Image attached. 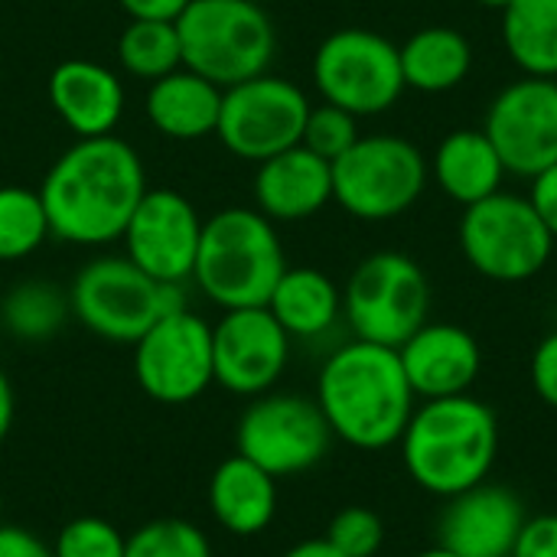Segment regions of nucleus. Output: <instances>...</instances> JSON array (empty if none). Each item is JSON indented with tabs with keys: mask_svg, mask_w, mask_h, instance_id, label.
<instances>
[{
	"mask_svg": "<svg viewBox=\"0 0 557 557\" xmlns=\"http://www.w3.org/2000/svg\"><path fill=\"white\" fill-rule=\"evenodd\" d=\"M476 7H483V10H496V13H503L512 0H473Z\"/></svg>",
	"mask_w": 557,
	"mask_h": 557,
	"instance_id": "a19ab883",
	"label": "nucleus"
},
{
	"mask_svg": "<svg viewBox=\"0 0 557 557\" xmlns=\"http://www.w3.org/2000/svg\"><path fill=\"white\" fill-rule=\"evenodd\" d=\"M0 557H55L52 548L26 532V529H16V525H0Z\"/></svg>",
	"mask_w": 557,
	"mask_h": 557,
	"instance_id": "e433bc0d",
	"label": "nucleus"
},
{
	"mask_svg": "<svg viewBox=\"0 0 557 557\" xmlns=\"http://www.w3.org/2000/svg\"><path fill=\"white\" fill-rule=\"evenodd\" d=\"M209 509L225 532L242 539L258 535L274 522L277 480L235 454L222 460L209 480Z\"/></svg>",
	"mask_w": 557,
	"mask_h": 557,
	"instance_id": "5701e85b",
	"label": "nucleus"
},
{
	"mask_svg": "<svg viewBox=\"0 0 557 557\" xmlns=\"http://www.w3.org/2000/svg\"><path fill=\"white\" fill-rule=\"evenodd\" d=\"M333 444V431L307 395H258L235 428V447L245 460L281 476H297L313 470Z\"/></svg>",
	"mask_w": 557,
	"mask_h": 557,
	"instance_id": "f8f14e48",
	"label": "nucleus"
},
{
	"mask_svg": "<svg viewBox=\"0 0 557 557\" xmlns=\"http://www.w3.org/2000/svg\"><path fill=\"white\" fill-rule=\"evenodd\" d=\"M0 516H3V496H0ZM3 525V522H0Z\"/></svg>",
	"mask_w": 557,
	"mask_h": 557,
	"instance_id": "37998d69",
	"label": "nucleus"
},
{
	"mask_svg": "<svg viewBox=\"0 0 557 557\" xmlns=\"http://www.w3.org/2000/svg\"><path fill=\"white\" fill-rule=\"evenodd\" d=\"M398 444L411 483L450 499L490 480L499 454V421L473 395L434 398L414 408Z\"/></svg>",
	"mask_w": 557,
	"mask_h": 557,
	"instance_id": "7ed1b4c3",
	"label": "nucleus"
},
{
	"mask_svg": "<svg viewBox=\"0 0 557 557\" xmlns=\"http://www.w3.org/2000/svg\"><path fill=\"white\" fill-rule=\"evenodd\" d=\"M144 193V160L117 134L78 137L52 160L39 183L52 238L82 248L121 242Z\"/></svg>",
	"mask_w": 557,
	"mask_h": 557,
	"instance_id": "f257e3e1",
	"label": "nucleus"
},
{
	"mask_svg": "<svg viewBox=\"0 0 557 557\" xmlns=\"http://www.w3.org/2000/svg\"><path fill=\"white\" fill-rule=\"evenodd\" d=\"M219 108H222V88L186 65L150 82L144 95V114L150 127L183 144L215 134Z\"/></svg>",
	"mask_w": 557,
	"mask_h": 557,
	"instance_id": "4be33fe9",
	"label": "nucleus"
},
{
	"mask_svg": "<svg viewBox=\"0 0 557 557\" xmlns=\"http://www.w3.org/2000/svg\"><path fill=\"white\" fill-rule=\"evenodd\" d=\"M202 219L196 206L166 186L147 189L137 202L121 242L124 255L160 284L193 281L196 251H199Z\"/></svg>",
	"mask_w": 557,
	"mask_h": 557,
	"instance_id": "2eb2a0df",
	"label": "nucleus"
},
{
	"mask_svg": "<svg viewBox=\"0 0 557 557\" xmlns=\"http://www.w3.org/2000/svg\"><path fill=\"white\" fill-rule=\"evenodd\" d=\"M317 405L343 444L388 450L401 441L418 395L411 392L398 349L349 339L326 356L317 379Z\"/></svg>",
	"mask_w": 557,
	"mask_h": 557,
	"instance_id": "f03ea898",
	"label": "nucleus"
},
{
	"mask_svg": "<svg viewBox=\"0 0 557 557\" xmlns=\"http://www.w3.org/2000/svg\"><path fill=\"white\" fill-rule=\"evenodd\" d=\"M124 557H212V545L186 519H157L127 535Z\"/></svg>",
	"mask_w": 557,
	"mask_h": 557,
	"instance_id": "c756f323",
	"label": "nucleus"
},
{
	"mask_svg": "<svg viewBox=\"0 0 557 557\" xmlns=\"http://www.w3.org/2000/svg\"><path fill=\"white\" fill-rule=\"evenodd\" d=\"M46 238H52V232H49L39 189L3 183L0 186V261H23Z\"/></svg>",
	"mask_w": 557,
	"mask_h": 557,
	"instance_id": "c85d7f7f",
	"label": "nucleus"
},
{
	"mask_svg": "<svg viewBox=\"0 0 557 557\" xmlns=\"http://www.w3.org/2000/svg\"><path fill=\"white\" fill-rule=\"evenodd\" d=\"M124 75L157 82L183 65V46L176 20H127L114 46Z\"/></svg>",
	"mask_w": 557,
	"mask_h": 557,
	"instance_id": "bb28decb",
	"label": "nucleus"
},
{
	"mask_svg": "<svg viewBox=\"0 0 557 557\" xmlns=\"http://www.w3.org/2000/svg\"><path fill=\"white\" fill-rule=\"evenodd\" d=\"M411 392L424 401L470 395L483 372L480 339L457 323L428 320L405 346H398Z\"/></svg>",
	"mask_w": 557,
	"mask_h": 557,
	"instance_id": "a211bd4d",
	"label": "nucleus"
},
{
	"mask_svg": "<svg viewBox=\"0 0 557 557\" xmlns=\"http://www.w3.org/2000/svg\"><path fill=\"white\" fill-rule=\"evenodd\" d=\"M310 104V95L297 82L274 72L255 75L222 88L215 137L232 157L261 163L300 144Z\"/></svg>",
	"mask_w": 557,
	"mask_h": 557,
	"instance_id": "9b49d317",
	"label": "nucleus"
},
{
	"mask_svg": "<svg viewBox=\"0 0 557 557\" xmlns=\"http://www.w3.org/2000/svg\"><path fill=\"white\" fill-rule=\"evenodd\" d=\"M290 339H317L343 317V287L320 268H290L264 304Z\"/></svg>",
	"mask_w": 557,
	"mask_h": 557,
	"instance_id": "393cba45",
	"label": "nucleus"
},
{
	"mask_svg": "<svg viewBox=\"0 0 557 557\" xmlns=\"http://www.w3.org/2000/svg\"><path fill=\"white\" fill-rule=\"evenodd\" d=\"M503 49L522 75L557 78V0H512L499 13Z\"/></svg>",
	"mask_w": 557,
	"mask_h": 557,
	"instance_id": "a878e982",
	"label": "nucleus"
},
{
	"mask_svg": "<svg viewBox=\"0 0 557 557\" xmlns=\"http://www.w3.org/2000/svg\"><path fill=\"white\" fill-rule=\"evenodd\" d=\"M290 362V336L268 307L225 310L212 326L215 385L232 395H268Z\"/></svg>",
	"mask_w": 557,
	"mask_h": 557,
	"instance_id": "dca6fc26",
	"label": "nucleus"
},
{
	"mask_svg": "<svg viewBox=\"0 0 557 557\" xmlns=\"http://www.w3.org/2000/svg\"><path fill=\"white\" fill-rule=\"evenodd\" d=\"M13 411H16L13 388H10V379H7L3 369H0V444L7 441V434H10V428H13Z\"/></svg>",
	"mask_w": 557,
	"mask_h": 557,
	"instance_id": "58836bf2",
	"label": "nucleus"
},
{
	"mask_svg": "<svg viewBox=\"0 0 557 557\" xmlns=\"http://www.w3.org/2000/svg\"><path fill=\"white\" fill-rule=\"evenodd\" d=\"M127 535L98 516L72 519L52 545L55 557H124Z\"/></svg>",
	"mask_w": 557,
	"mask_h": 557,
	"instance_id": "473e14b6",
	"label": "nucleus"
},
{
	"mask_svg": "<svg viewBox=\"0 0 557 557\" xmlns=\"http://www.w3.org/2000/svg\"><path fill=\"white\" fill-rule=\"evenodd\" d=\"M529 199L535 206V212L542 215V222L548 225V232L557 242V163L548 170H542L539 176L529 180Z\"/></svg>",
	"mask_w": 557,
	"mask_h": 557,
	"instance_id": "c9c22d12",
	"label": "nucleus"
},
{
	"mask_svg": "<svg viewBox=\"0 0 557 557\" xmlns=\"http://www.w3.org/2000/svg\"><path fill=\"white\" fill-rule=\"evenodd\" d=\"M255 166V209L271 222H304L333 202V163L304 144L287 147Z\"/></svg>",
	"mask_w": 557,
	"mask_h": 557,
	"instance_id": "aec40b11",
	"label": "nucleus"
},
{
	"mask_svg": "<svg viewBox=\"0 0 557 557\" xmlns=\"http://www.w3.org/2000/svg\"><path fill=\"white\" fill-rule=\"evenodd\" d=\"M509 557H557V512L525 519Z\"/></svg>",
	"mask_w": 557,
	"mask_h": 557,
	"instance_id": "72a5a7b5",
	"label": "nucleus"
},
{
	"mask_svg": "<svg viewBox=\"0 0 557 557\" xmlns=\"http://www.w3.org/2000/svg\"><path fill=\"white\" fill-rule=\"evenodd\" d=\"M281 557H343L326 539H310V542H300L294 545L290 552H284Z\"/></svg>",
	"mask_w": 557,
	"mask_h": 557,
	"instance_id": "ea45409f",
	"label": "nucleus"
},
{
	"mask_svg": "<svg viewBox=\"0 0 557 557\" xmlns=\"http://www.w3.org/2000/svg\"><path fill=\"white\" fill-rule=\"evenodd\" d=\"M72 317L108 343L134 346L160 317L186 310L183 284H160L127 255H98L69 284Z\"/></svg>",
	"mask_w": 557,
	"mask_h": 557,
	"instance_id": "423d86ee",
	"label": "nucleus"
},
{
	"mask_svg": "<svg viewBox=\"0 0 557 557\" xmlns=\"http://www.w3.org/2000/svg\"><path fill=\"white\" fill-rule=\"evenodd\" d=\"M46 95L55 117L75 134V140L114 134L127 104L121 75L104 62L85 55L62 59L49 72Z\"/></svg>",
	"mask_w": 557,
	"mask_h": 557,
	"instance_id": "6ab92c4d",
	"label": "nucleus"
},
{
	"mask_svg": "<svg viewBox=\"0 0 557 557\" xmlns=\"http://www.w3.org/2000/svg\"><path fill=\"white\" fill-rule=\"evenodd\" d=\"M284 271V242L255 206H225L202 222L193 284L215 307H264Z\"/></svg>",
	"mask_w": 557,
	"mask_h": 557,
	"instance_id": "20e7f679",
	"label": "nucleus"
},
{
	"mask_svg": "<svg viewBox=\"0 0 557 557\" xmlns=\"http://www.w3.org/2000/svg\"><path fill=\"white\" fill-rule=\"evenodd\" d=\"M434 186L460 209L506 189V163L483 127H457L428 157Z\"/></svg>",
	"mask_w": 557,
	"mask_h": 557,
	"instance_id": "412c9836",
	"label": "nucleus"
},
{
	"mask_svg": "<svg viewBox=\"0 0 557 557\" xmlns=\"http://www.w3.org/2000/svg\"><path fill=\"white\" fill-rule=\"evenodd\" d=\"M310 78L326 104L359 121L392 111L408 91L398 42L366 26H343L323 36L310 62Z\"/></svg>",
	"mask_w": 557,
	"mask_h": 557,
	"instance_id": "9d476101",
	"label": "nucleus"
},
{
	"mask_svg": "<svg viewBox=\"0 0 557 557\" xmlns=\"http://www.w3.org/2000/svg\"><path fill=\"white\" fill-rule=\"evenodd\" d=\"M69 294L46 281H23L0 300V323L23 343H42L55 336L69 320Z\"/></svg>",
	"mask_w": 557,
	"mask_h": 557,
	"instance_id": "cd10ccee",
	"label": "nucleus"
},
{
	"mask_svg": "<svg viewBox=\"0 0 557 557\" xmlns=\"http://www.w3.org/2000/svg\"><path fill=\"white\" fill-rule=\"evenodd\" d=\"M532 388L548 408L557 411V330L542 336L532 352Z\"/></svg>",
	"mask_w": 557,
	"mask_h": 557,
	"instance_id": "f704fd0d",
	"label": "nucleus"
},
{
	"mask_svg": "<svg viewBox=\"0 0 557 557\" xmlns=\"http://www.w3.org/2000/svg\"><path fill=\"white\" fill-rule=\"evenodd\" d=\"M431 277L405 251L366 255L343 284V320L352 339L388 349L405 346L431 320Z\"/></svg>",
	"mask_w": 557,
	"mask_h": 557,
	"instance_id": "1a4fd4ad",
	"label": "nucleus"
},
{
	"mask_svg": "<svg viewBox=\"0 0 557 557\" xmlns=\"http://www.w3.org/2000/svg\"><path fill=\"white\" fill-rule=\"evenodd\" d=\"M457 245L463 261L493 284L535 281L555 258V235L529 193L499 189L460 212Z\"/></svg>",
	"mask_w": 557,
	"mask_h": 557,
	"instance_id": "0eeeda50",
	"label": "nucleus"
},
{
	"mask_svg": "<svg viewBox=\"0 0 557 557\" xmlns=\"http://www.w3.org/2000/svg\"><path fill=\"white\" fill-rule=\"evenodd\" d=\"M483 131L499 150L506 173L532 180L557 163V82L522 75L503 85L483 114Z\"/></svg>",
	"mask_w": 557,
	"mask_h": 557,
	"instance_id": "4468645a",
	"label": "nucleus"
},
{
	"mask_svg": "<svg viewBox=\"0 0 557 557\" xmlns=\"http://www.w3.org/2000/svg\"><path fill=\"white\" fill-rule=\"evenodd\" d=\"M134 375L147 398L160 405H189L212 382V326L186 310L160 317L134 343Z\"/></svg>",
	"mask_w": 557,
	"mask_h": 557,
	"instance_id": "ddd939ff",
	"label": "nucleus"
},
{
	"mask_svg": "<svg viewBox=\"0 0 557 557\" xmlns=\"http://www.w3.org/2000/svg\"><path fill=\"white\" fill-rule=\"evenodd\" d=\"M127 20H176L189 0H117Z\"/></svg>",
	"mask_w": 557,
	"mask_h": 557,
	"instance_id": "4c0bfd02",
	"label": "nucleus"
},
{
	"mask_svg": "<svg viewBox=\"0 0 557 557\" xmlns=\"http://www.w3.org/2000/svg\"><path fill=\"white\" fill-rule=\"evenodd\" d=\"M183 65L232 88L271 72L277 55V29L258 0H189L176 16Z\"/></svg>",
	"mask_w": 557,
	"mask_h": 557,
	"instance_id": "39448f33",
	"label": "nucleus"
},
{
	"mask_svg": "<svg viewBox=\"0 0 557 557\" xmlns=\"http://www.w3.org/2000/svg\"><path fill=\"white\" fill-rule=\"evenodd\" d=\"M359 137H362V131H359V117H356V114H349V111H343V108H336V104L320 101V104H310V114H307L300 144L310 147L317 157H323V160L333 163V160L343 157Z\"/></svg>",
	"mask_w": 557,
	"mask_h": 557,
	"instance_id": "7c9ffc66",
	"label": "nucleus"
},
{
	"mask_svg": "<svg viewBox=\"0 0 557 557\" xmlns=\"http://www.w3.org/2000/svg\"><path fill=\"white\" fill-rule=\"evenodd\" d=\"M525 519V503L509 486L486 480L447 499L437 522V545L460 557H509Z\"/></svg>",
	"mask_w": 557,
	"mask_h": 557,
	"instance_id": "f3484780",
	"label": "nucleus"
},
{
	"mask_svg": "<svg viewBox=\"0 0 557 557\" xmlns=\"http://www.w3.org/2000/svg\"><path fill=\"white\" fill-rule=\"evenodd\" d=\"M343 557H375L385 545V525L369 506H346L323 535Z\"/></svg>",
	"mask_w": 557,
	"mask_h": 557,
	"instance_id": "2f4dec72",
	"label": "nucleus"
},
{
	"mask_svg": "<svg viewBox=\"0 0 557 557\" xmlns=\"http://www.w3.org/2000/svg\"><path fill=\"white\" fill-rule=\"evenodd\" d=\"M555 82H557V78H555Z\"/></svg>",
	"mask_w": 557,
	"mask_h": 557,
	"instance_id": "c03bdc74",
	"label": "nucleus"
},
{
	"mask_svg": "<svg viewBox=\"0 0 557 557\" xmlns=\"http://www.w3.org/2000/svg\"><path fill=\"white\" fill-rule=\"evenodd\" d=\"M414 557H460V555H454L450 548H444V545H434V548H428V552H418Z\"/></svg>",
	"mask_w": 557,
	"mask_h": 557,
	"instance_id": "79ce46f5",
	"label": "nucleus"
},
{
	"mask_svg": "<svg viewBox=\"0 0 557 557\" xmlns=\"http://www.w3.org/2000/svg\"><path fill=\"white\" fill-rule=\"evenodd\" d=\"M428 153L401 134H362L333 160V202L359 222H392L428 193Z\"/></svg>",
	"mask_w": 557,
	"mask_h": 557,
	"instance_id": "6e6552de",
	"label": "nucleus"
},
{
	"mask_svg": "<svg viewBox=\"0 0 557 557\" xmlns=\"http://www.w3.org/2000/svg\"><path fill=\"white\" fill-rule=\"evenodd\" d=\"M405 88L421 95H447L460 88L473 72V42L467 33L447 23H431L414 29L401 46Z\"/></svg>",
	"mask_w": 557,
	"mask_h": 557,
	"instance_id": "b1692460",
	"label": "nucleus"
}]
</instances>
